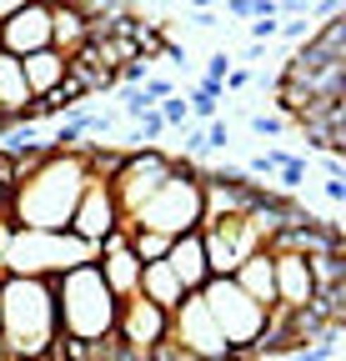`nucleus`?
<instances>
[{"label":"nucleus","instance_id":"f257e3e1","mask_svg":"<svg viewBox=\"0 0 346 361\" xmlns=\"http://www.w3.org/2000/svg\"><path fill=\"white\" fill-rule=\"evenodd\" d=\"M85 180H91L85 151H51L46 146L40 166L16 180V191L6 201V221L16 231H66Z\"/></svg>","mask_w":346,"mask_h":361},{"label":"nucleus","instance_id":"f03ea898","mask_svg":"<svg viewBox=\"0 0 346 361\" xmlns=\"http://www.w3.org/2000/svg\"><path fill=\"white\" fill-rule=\"evenodd\" d=\"M61 341L56 291L35 276H0V351L11 361H51Z\"/></svg>","mask_w":346,"mask_h":361},{"label":"nucleus","instance_id":"7ed1b4c3","mask_svg":"<svg viewBox=\"0 0 346 361\" xmlns=\"http://www.w3.org/2000/svg\"><path fill=\"white\" fill-rule=\"evenodd\" d=\"M201 226V166L191 156H171V176L121 221V231H161V236H186Z\"/></svg>","mask_w":346,"mask_h":361},{"label":"nucleus","instance_id":"20e7f679","mask_svg":"<svg viewBox=\"0 0 346 361\" xmlns=\"http://www.w3.org/2000/svg\"><path fill=\"white\" fill-rule=\"evenodd\" d=\"M85 261H96V246L75 241L70 231H16L11 221H0V276L56 281Z\"/></svg>","mask_w":346,"mask_h":361},{"label":"nucleus","instance_id":"39448f33","mask_svg":"<svg viewBox=\"0 0 346 361\" xmlns=\"http://www.w3.org/2000/svg\"><path fill=\"white\" fill-rule=\"evenodd\" d=\"M56 291V322H61V336L70 341H101L116 331V316H121V301L111 296V286L101 281L96 261H85L75 271L51 281Z\"/></svg>","mask_w":346,"mask_h":361},{"label":"nucleus","instance_id":"423d86ee","mask_svg":"<svg viewBox=\"0 0 346 361\" xmlns=\"http://www.w3.org/2000/svg\"><path fill=\"white\" fill-rule=\"evenodd\" d=\"M201 301H206V311H211L216 331L226 336V346L251 356V341L261 336L266 311H271V306H256V301H251V296H246L231 276H211V281L201 286Z\"/></svg>","mask_w":346,"mask_h":361},{"label":"nucleus","instance_id":"0eeeda50","mask_svg":"<svg viewBox=\"0 0 346 361\" xmlns=\"http://www.w3.org/2000/svg\"><path fill=\"white\" fill-rule=\"evenodd\" d=\"M196 231H201V251H206V271H211V276H231L251 251L266 246V231L251 216H221V221L196 226Z\"/></svg>","mask_w":346,"mask_h":361},{"label":"nucleus","instance_id":"6e6552de","mask_svg":"<svg viewBox=\"0 0 346 361\" xmlns=\"http://www.w3.org/2000/svg\"><path fill=\"white\" fill-rule=\"evenodd\" d=\"M166 336L176 341V346H186L196 361H251L246 351H231V346H226V336L216 331V322H211L201 291H191L176 311H171V331H166Z\"/></svg>","mask_w":346,"mask_h":361},{"label":"nucleus","instance_id":"1a4fd4ad","mask_svg":"<svg viewBox=\"0 0 346 361\" xmlns=\"http://www.w3.org/2000/svg\"><path fill=\"white\" fill-rule=\"evenodd\" d=\"M171 176V156L161 151V146H136V151H125V161H121V171L106 180L111 186V196H116V211H121V221L131 216L161 180Z\"/></svg>","mask_w":346,"mask_h":361},{"label":"nucleus","instance_id":"9d476101","mask_svg":"<svg viewBox=\"0 0 346 361\" xmlns=\"http://www.w3.org/2000/svg\"><path fill=\"white\" fill-rule=\"evenodd\" d=\"M66 231L75 236V241H85V246H101L111 231H121V211H116V196H111V186L106 180H85V191H80V201H75V211H70V226Z\"/></svg>","mask_w":346,"mask_h":361},{"label":"nucleus","instance_id":"9b49d317","mask_svg":"<svg viewBox=\"0 0 346 361\" xmlns=\"http://www.w3.org/2000/svg\"><path fill=\"white\" fill-rule=\"evenodd\" d=\"M0 51L6 56H35V51H51V6L46 0H30L16 16L0 20Z\"/></svg>","mask_w":346,"mask_h":361},{"label":"nucleus","instance_id":"f8f14e48","mask_svg":"<svg viewBox=\"0 0 346 361\" xmlns=\"http://www.w3.org/2000/svg\"><path fill=\"white\" fill-rule=\"evenodd\" d=\"M166 331H171V311H161L156 301H146L141 291L136 296H125L121 301V316H116V336L131 346V351H151L156 341H166Z\"/></svg>","mask_w":346,"mask_h":361},{"label":"nucleus","instance_id":"ddd939ff","mask_svg":"<svg viewBox=\"0 0 346 361\" xmlns=\"http://www.w3.org/2000/svg\"><path fill=\"white\" fill-rule=\"evenodd\" d=\"M96 271H101V281L111 286L116 301H125V296L141 291V261H136L131 241H125V231H111V236L96 246Z\"/></svg>","mask_w":346,"mask_h":361},{"label":"nucleus","instance_id":"4468645a","mask_svg":"<svg viewBox=\"0 0 346 361\" xmlns=\"http://www.w3.org/2000/svg\"><path fill=\"white\" fill-rule=\"evenodd\" d=\"M271 271H276V301L281 311H301L311 296H316V281H311V271H307V256H296V251H271Z\"/></svg>","mask_w":346,"mask_h":361},{"label":"nucleus","instance_id":"2eb2a0df","mask_svg":"<svg viewBox=\"0 0 346 361\" xmlns=\"http://www.w3.org/2000/svg\"><path fill=\"white\" fill-rule=\"evenodd\" d=\"M166 266L176 271V281L186 286V296H191V291H201V286L211 281V271H206V251H201V231H186V236L171 241Z\"/></svg>","mask_w":346,"mask_h":361},{"label":"nucleus","instance_id":"dca6fc26","mask_svg":"<svg viewBox=\"0 0 346 361\" xmlns=\"http://www.w3.org/2000/svg\"><path fill=\"white\" fill-rule=\"evenodd\" d=\"M231 281L256 301V306H271L276 301V271H271V251L261 246V251H251L236 271H231Z\"/></svg>","mask_w":346,"mask_h":361},{"label":"nucleus","instance_id":"f3484780","mask_svg":"<svg viewBox=\"0 0 346 361\" xmlns=\"http://www.w3.org/2000/svg\"><path fill=\"white\" fill-rule=\"evenodd\" d=\"M141 296L156 301L161 311H176V306L186 301V286L176 281V271H171L166 261H146V266H141Z\"/></svg>","mask_w":346,"mask_h":361},{"label":"nucleus","instance_id":"a211bd4d","mask_svg":"<svg viewBox=\"0 0 346 361\" xmlns=\"http://www.w3.org/2000/svg\"><path fill=\"white\" fill-rule=\"evenodd\" d=\"M20 75L30 85V101H40L46 90H56L66 80V56L61 51H35V56H20Z\"/></svg>","mask_w":346,"mask_h":361},{"label":"nucleus","instance_id":"6ab92c4d","mask_svg":"<svg viewBox=\"0 0 346 361\" xmlns=\"http://www.w3.org/2000/svg\"><path fill=\"white\" fill-rule=\"evenodd\" d=\"M25 106H30V85H25V75H20V61L0 51V116H6L11 126H20Z\"/></svg>","mask_w":346,"mask_h":361},{"label":"nucleus","instance_id":"aec40b11","mask_svg":"<svg viewBox=\"0 0 346 361\" xmlns=\"http://www.w3.org/2000/svg\"><path fill=\"white\" fill-rule=\"evenodd\" d=\"M85 40H91V20L80 11H70V6H51V51L75 56Z\"/></svg>","mask_w":346,"mask_h":361},{"label":"nucleus","instance_id":"412c9836","mask_svg":"<svg viewBox=\"0 0 346 361\" xmlns=\"http://www.w3.org/2000/svg\"><path fill=\"white\" fill-rule=\"evenodd\" d=\"M307 271H311L316 291L346 286V256H341V251H316V256H307Z\"/></svg>","mask_w":346,"mask_h":361},{"label":"nucleus","instance_id":"4be33fe9","mask_svg":"<svg viewBox=\"0 0 346 361\" xmlns=\"http://www.w3.org/2000/svg\"><path fill=\"white\" fill-rule=\"evenodd\" d=\"M125 241H131L141 266L146 261H166V251H171V236H161V231H125Z\"/></svg>","mask_w":346,"mask_h":361},{"label":"nucleus","instance_id":"5701e85b","mask_svg":"<svg viewBox=\"0 0 346 361\" xmlns=\"http://www.w3.org/2000/svg\"><path fill=\"white\" fill-rule=\"evenodd\" d=\"M246 126H251V135H261V141H276V135H291V126H286V121H281L276 111H256V116H251Z\"/></svg>","mask_w":346,"mask_h":361},{"label":"nucleus","instance_id":"b1692460","mask_svg":"<svg viewBox=\"0 0 346 361\" xmlns=\"http://www.w3.org/2000/svg\"><path fill=\"white\" fill-rule=\"evenodd\" d=\"M156 116L166 121V130L176 126V130H186L191 126V111H186V96H166V101H156Z\"/></svg>","mask_w":346,"mask_h":361},{"label":"nucleus","instance_id":"393cba45","mask_svg":"<svg viewBox=\"0 0 346 361\" xmlns=\"http://www.w3.org/2000/svg\"><path fill=\"white\" fill-rule=\"evenodd\" d=\"M70 11H80L85 20H106V16L125 11V0H70Z\"/></svg>","mask_w":346,"mask_h":361},{"label":"nucleus","instance_id":"a878e982","mask_svg":"<svg viewBox=\"0 0 346 361\" xmlns=\"http://www.w3.org/2000/svg\"><path fill=\"white\" fill-rule=\"evenodd\" d=\"M231 146V126L216 116V121H206V151H226Z\"/></svg>","mask_w":346,"mask_h":361},{"label":"nucleus","instance_id":"bb28decb","mask_svg":"<svg viewBox=\"0 0 346 361\" xmlns=\"http://www.w3.org/2000/svg\"><path fill=\"white\" fill-rule=\"evenodd\" d=\"M141 90H146V101H151V106H156V101H166V96H176V85H171L166 75H156V71L141 80Z\"/></svg>","mask_w":346,"mask_h":361},{"label":"nucleus","instance_id":"cd10ccee","mask_svg":"<svg viewBox=\"0 0 346 361\" xmlns=\"http://www.w3.org/2000/svg\"><path fill=\"white\" fill-rule=\"evenodd\" d=\"M276 35H286L291 45H301L311 35V20H296V16H281V25H276Z\"/></svg>","mask_w":346,"mask_h":361},{"label":"nucleus","instance_id":"c85d7f7f","mask_svg":"<svg viewBox=\"0 0 346 361\" xmlns=\"http://www.w3.org/2000/svg\"><path fill=\"white\" fill-rule=\"evenodd\" d=\"M276 25H281V16H256V20H251V40H256V45L276 40Z\"/></svg>","mask_w":346,"mask_h":361},{"label":"nucleus","instance_id":"c756f323","mask_svg":"<svg viewBox=\"0 0 346 361\" xmlns=\"http://www.w3.org/2000/svg\"><path fill=\"white\" fill-rule=\"evenodd\" d=\"M231 66H236V56H231V51H216V56L206 61V80H226V75H231Z\"/></svg>","mask_w":346,"mask_h":361},{"label":"nucleus","instance_id":"7c9ffc66","mask_svg":"<svg viewBox=\"0 0 346 361\" xmlns=\"http://www.w3.org/2000/svg\"><path fill=\"white\" fill-rule=\"evenodd\" d=\"M146 75H151V56H136V61H131V66H125V71H121L116 80H125V85H141Z\"/></svg>","mask_w":346,"mask_h":361},{"label":"nucleus","instance_id":"2f4dec72","mask_svg":"<svg viewBox=\"0 0 346 361\" xmlns=\"http://www.w3.org/2000/svg\"><path fill=\"white\" fill-rule=\"evenodd\" d=\"M321 196H326L331 206H346V180H341V176H326V180H321Z\"/></svg>","mask_w":346,"mask_h":361},{"label":"nucleus","instance_id":"473e14b6","mask_svg":"<svg viewBox=\"0 0 346 361\" xmlns=\"http://www.w3.org/2000/svg\"><path fill=\"white\" fill-rule=\"evenodd\" d=\"M186 20H191L196 30H216V25H221V16H216V11H191Z\"/></svg>","mask_w":346,"mask_h":361},{"label":"nucleus","instance_id":"72a5a7b5","mask_svg":"<svg viewBox=\"0 0 346 361\" xmlns=\"http://www.w3.org/2000/svg\"><path fill=\"white\" fill-rule=\"evenodd\" d=\"M221 85H226V90H246V85H251V71H246V66H231V75H226Z\"/></svg>","mask_w":346,"mask_h":361},{"label":"nucleus","instance_id":"f704fd0d","mask_svg":"<svg viewBox=\"0 0 346 361\" xmlns=\"http://www.w3.org/2000/svg\"><path fill=\"white\" fill-rule=\"evenodd\" d=\"M251 16H281L276 0H251Z\"/></svg>","mask_w":346,"mask_h":361},{"label":"nucleus","instance_id":"c9c22d12","mask_svg":"<svg viewBox=\"0 0 346 361\" xmlns=\"http://www.w3.org/2000/svg\"><path fill=\"white\" fill-rule=\"evenodd\" d=\"M226 11H231L236 20H246V16H251V0H226Z\"/></svg>","mask_w":346,"mask_h":361},{"label":"nucleus","instance_id":"e433bc0d","mask_svg":"<svg viewBox=\"0 0 346 361\" xmlns=\"http://www.w3.org/2000/svg\"><path fill=\"white\" fill-rule=\"evenodd\" d=\"M20 6H30V0H0V20H6V16H16Z\"/></svg>","mask_w":346,"mask_h":361},{"label":"nucleus","instance_id":"4c0bfd02","mask_svg":"<svg viewBox=\"0 0 346 361\" xmlns=\"http://www.w3.org/2000/svg\"><path fill=\"white\" fill-rule=\"evenodd\" d=\"M6 201H11V186L0 180V221H6Z\"/></svg>","mask_w":346,"mask_h":361},{"label":"nucleus","instance_id":"58836bf2","mask_svg":"<svg viewBox=\"0 0 346 361\" xmlns=\"http://www.w3.org/2000/svg\"><path fill=\"white\" fill-rule=\"evenodd\" d=\"M191 11H216V0H191Z\"/></svg>","mask_w":346,"mask_h":361}]
</instances>
